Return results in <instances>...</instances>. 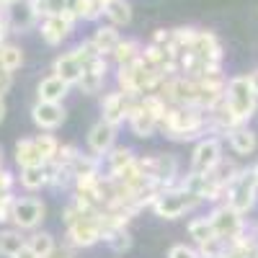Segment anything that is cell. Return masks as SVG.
I'll return each mask as SVG.
<instances>
[{"label": "cell", "mask_w": 258, "mask_h": 258, "mask_svg": "<svg viewBox=\"0 0 258 258\" xmlns=\"http://www.w3.org/2000/svg\"><path fill=\"white\" fill-rule=\"evenodd\" d=\"M160 135L173 142H197L209 135L207 111L197 106H168L160 119Z\"/></svg>", "instance_id": "cell-1"}, {"label": "cell", "mask_w": 258, "mask_h": 258, "mask_svg": "<svg viewBox=\"0 0 258 258\" xmlns=\"http://www.w3.org/2000/svg\"><path fill=\"white\" fill-rule=\"evenodd\" d=\"M204 202L199 197H194L191 191H186L183 186H170V188H160L153 202H150V212L160 220H181L186 214L197 212Z\"/></svg>", "instance_id": "cell-2"}, {"label": "cell", "mask_w": 258, "mask_h": 258, "mask_svg": "<svg viewBox=\"0 0 258 258\" xmlns=\"http://www.w3.org/2000/svg\"><path fill=\"white\" fill-rule=\"evenodd\" d=\"M225 103L232 111V116L240 124H248L255 111H258V96L250 88L248 75H232L227 78V88H225Z\"/></svg>", "instance_id": "cell-3"}, {"label": "cell", "mask_w": 258, "mask_h": 258, "mask_svg": "<svg viewBox=\"0 0 258 258\" xmlns=\"http://www.w3.org/2000/svg\"><path fill=\"white\" fill-rule=\"evenodd\" d=\"M225 204H230L235 212H240L243 217L253 214V209L258 207V181L253 176L250 165H240V170L235 173V178L227 183V197Z\"/></svg>", "instance_id": "cell-4"}, {"label": "cell", "mask_w": 258, "mask_h": 258, "mask_svg": "<svg viewBox=\"0 0 258 258\" xmlns=\"http://www.w3.org/2000/svg\"><path fill=\"white\" fill-rule=\"evenodd\" d=\"M140 165L145 170V178L158 188H170L181 181V160L173 153L140 155Z\"/></svg>", "instance_id": "cell-5"}, {"label": "cell", "mask_w": 258, "mask_h": 258, "mask_svg": "<svg viewBox=\"0 0 258 258\" xmlns=\"http://www.w3.org/2000/svg\"><path fill=\"white\" fill-rule=\"evenodd\" d=\"M98 243H103V230H101L98 212H83L80 220H75L73 225L64 227L62 245H68L73 250H88Z\"/></svg>", "instance_id": "cell-6"}, {"label": "cell", "mask_w": 258, "mask_h": 258, "mask_svg": "<svg viewBox=\"0 0 258 258\" xmlns=\"http://www.w3.org/2000/svg\"><path fill=\"white\" fill-rule=\"evenodd\" d=\"M47 220V202L36 197V194H24V197H16L13 204V217H11V227L21 230V232H34L41 230Z\"/></svg>", "instance_id": "cell-7"}, {"label": "cell", "mask_w": 258, "mask_h": 258, "mask_svg": "<svg viewBox=\"0 0 258 258\" xmlns=\"http://www.w3.org/2000/svg\"><path fill=\"white\" fill-rule=\"evenodd\" d=\"M222 158H225V140L207 135L194 142L191 158H188V173H199V176L212 173L222 163Z\"/></svg>", "instance_id": "cell-8"}, {"label": "cell", "mask_w": 258, "mask_h": 258, "mask_svg": "<svg viewBox=\"0 0 258 258\" xmlns=\"http://www.w3.org/2000/svg\"><path fill=\"white\" fill-rule=\"evenodd\" d=\"M207 217H209V222L214 227V235H217L220 240H225V243H232L235 238H240L243 230H245V222H248V217H243L240 212H235L225 202L222 204H214L207 212Z\"/></svg>", "instance_id": "cell-9"}, {"label": "cell", "mask_w": 258, "mask_h": 258, "mask_svg": "<svg viewBox=\"0 0 258 258\" xmlns=\"http://www.w3.org/2000/svg\"><path fill=\"white\" fill-rule=\"evenodd\" d=\"M78 26V18L70 13V11H64V13H57V16H47V18H41L39 21V36L41 41H44L47 47H62L64 41H68L73 36Z\"/></svg>", "instance_id": "cell-10"}, {"label": "cell", "mask_w": 258, "mask_h": 258, "mask_svg": "<svg viewBox=\"0 0 258 258\" xmlns=\"http://www.w3.org/2000/svg\"><path fill=\"white\" fill-rule=\"evenodd\" d=\"M135 103H137V96H126L116 88L103 91L101 93V119L114 126H124L135 109Z\"/></svg>", "instance_id": "cell-11"}, {"label": "cell", "mask_w": 258, "mask_h": 258, "mask_svg": "<svg viewBox=\"0 0 258 258\" xmlns=\"http://www.w3.org/2000/svg\"><path fill=\"white\" fill-rule=\"evenodd\" d=\"M111 59L109 57H96L93 62H88L83 68V75L78 80L75 88L83 96H101L106 91V83H109V73H111Z\"/></svg>", "instance_id": "cell-12"}, {"label": "cell", "mask_w": 258, "mask_h": 258, "mask_svg": "<svg viewBox=\"0 0 258 258\" xmlns=\"http://www.w3.org/2000/svg\"><path fill=\"white\" fill-rule=\"evenodd\" d=\"M116 145H119V126L103 121V119H98L88 129V135H85V150H88L91 155H96V158L109 155Z\"/></svg>", "instance_id": "cell-13"}, {"label": "cell", "mask_w": 258, "mask_h": 258, "mask_svg": "<svg viewBox=\"0 0 258 258\" xmlns=\"http://www.w3.org/2000/svg\"><path fill=\"white\" fill-rule=\"evenodd\" d=\"M31 121L39 132H57V129L68 121V109L64 103H47V101H34L31 103Z\"/></svg>", "instance_id": "cell-14"}, {"label": "cell", "mask_w": 258, "mask_h": 258, "mask_svg": "<svg viewBox=\"0 0 258 258\" xmlns=\"http://www.w3.org/2000/svg\"><path fill=\"white\" fill-rule=\"evenodd\" d=\"M194 57L199 62L209 64V68H222V59H225V52H222V44L214 31L209 29H199L197 31V39H194V47H191Z\"/></svg>", "instance_id": "cell-15"}, {"label": "cell", "mask_w": 258, "mask_h": 258, "mask_svg": "<svg viewBox=\"0 0 258 258\" xmlns=\"http://www.w3.org/2000/svg\"><path fill=\"white\" fill-rule=\"evenodd\" d=\"M3 18H6V24H8L11 34H26V31L36 29L39 21H41L39 13H36L34 6H31V0H21V3L6 8Z\"/></svg>", "instance_id": "cell-16"}, {"label": "cell", "mask_w": 258, "mask_h": 258, "mask_svg": "<svg viewBox=\"0 0 258 258\" xmlns=\"http://www.w3.org/2000/svg\"><path fill=\"white\" fill-rule=\"evenodd\" d=\"M225 140H227V147L232 150L235 158H250L258 150V132L250 124H240L238 129H232Z\"/></svg>", "instance_id": "cell-17"}, {"label": "cell", "mask_w": 258, "mask_h": 258, "mask_svg": "<svg viewBox=\"0 0 258 258\" xmlns=\"http://www.w3.org/2000/svg\"><path fill=\"white\" fill-rule=\"evenodd\" d=\"M126 129H129V132H132L137 140H150V137H155V135L160 132V121H158L153 114H147L142 106H140V98H137L132 114H129V119H126Z\"/></svg>", "instance_id": "cell-18"}, {"label": "cell", "mask_w": 258, "mask_h": 258, "mask_svg": "<svg viewBox=\"0 0 258 258\" xmlns=\"http://www.w3.org/2000/svg\"><path fill=\"white\" fill-rule=\"evenodd\" d=\"M49 73H52V75H57V78H62L68 85H73V88H75L78 80H80V75H83V62L75 57V52H73V49L59 52V54L52 59Z\"/></svg>", "instance_id": "cell-19"}, {"label": "cell", "mask_w": 258, "mask_h": 258, "mask_svg": "<svg viewBox=\"0 0 258 258\" xmlns=\"http://www.w3.org/2000/svg\"><path fill=\"white\" fill-rule=\"evenodd\" d=\"M16 183L24 194H41L49 186V168L47 165H34V168H18Z\"/></svg>", "instance_id": "cell-20"}, {"label": "cell", "mask_w": 258, "mask_h": 258, "mask_svg": "<svg viewBox=\"0 0 258 258\" xmlns=\"http://www.w3.org/2000/svg\"><path fill=\"white\" fill-rule=\"evenodd\" d=\"M73 85H68L57 75H44L36 83V101H47V103H64V98L70 96Z\"/></svg>", "instance_id": "cell-21"}, {"label": "cell", "mask_w": 258, "mask_h": 258, "mask_svg": "<svg viewBox=\"0 0 258 258\" xmlns=\"http://www.w3.org/2000/svg\"><path fill=\"white\" fill-rule=\"evenodd\" d=\"M135 158H137V153H135V150L129 147V145H116L109 155L101 158V170H103V176H109V178L119 176L126 165L135 163Z\"/></svg>", "instance_id": "cell-22"}, {"label": "cell", "mask_w": 258, "mask_h": 258, "mask_svg": "<svg viewBox=\"0 0 258 258\" xmlns=\"http://www.w3.org/2000/svg\"><path fill=\"white\" fill-rule=\"evenodd\" d=\"M13 160L16 168H34V165H47L44 158H41L39 147L34 142V137H21L13 147Z\"/></svg>", "instance_id": "cell-23"}, {"label": "cell", "mask_w": 258, "mask_h": 258, "mask_svg": "<svg viewBox=\"0 0 258 258\" xmlns=\"http://www.w3.org/2000/svg\"><path fill=\"white\" fill-rule=\"evenodd\" d=\"M140 54H142V44L137 39H119V44L114 47V52L109 54V59H111V64L114 68H126V64H132V62H137L140 59Z\"/></svg>", "instance_id": "cell-24"}, {"label": "cell", "mask_w": 258, "mask_h": 258, "mask_svg": "<svg viewBox=\"0 0 258 258\" xmlns=\"http://www.w3.org/2000/svg\"><path fill=\"white\" fill-rule=\"evenodd\" d=\"M119 39H121V34H119V29L111 26V24L96 26V31H93V36H91L93 47H96L98 54H103V57H109V54L114 52V47L119 44Z\"/></svg>", "instance_id": "cell-25"}, {"label": "cell", "mask_w": 258, "mask_h": 258, "mask_svg": "<svg viewBox=\"0 0 258 258\" xmlns=\"http://www.w3.org/2000/svg\"><path fill=\"white\" fill-rule=\"evenodd\" d=\"M186 232H188V238H191V245H204L212 238H217L207 214H197V217H191L188 225H186Z\"/></svg>", "instance_id": "cell-26"}, {"label": "cell", "mask_w": 258, "mask_h": 258, "mask_svg": "<svg viewBox=\"0 0 258 258\" xmlns=\"http://www.w3.org/2000/svg\"><path fill=\"white\" fill-rule=\"evenodd\" d=\"M26 245V232L16 227H0V258H13L21 248Z\"/></svg>", "instance_id": "cell-27"}, {"label": "cell", "mask_w": 258, "mask_h": 258, "mask_svg": "<svg viewBox=\"0 0 258 258\" xmlns=\"http://www.w3.org/2000/svg\"><path fill=\"white\" fill-rule=\"evenodd\" d=\"M26 245L39 255V258H49L59 245H57V238L52 232H47V230H34V232H29L26 235Z\"/></svg>", "instance_id": "cell-28"}, {"label": "cell", "mask_w": 258, "mask_h": 258, "mask_svg": "<svg viewBox=\"0 0 258 258\" xmlns=\"http://www.w3.org/2000/svg\"><path fill=\"white\" fill-rule=\"evenodd\" d=\"M103 16L109 18V24H111V26L124 29V26L132 24V16H135V11H132V3H129V0H114V3L106 6Z\"/></svg>", "instance_id": "cell-29"}, {"label": "cell", "mask_w": 258, "mask_h": 258, "mask_svg": "<svg viewBox=\"0 0 258 258\" xmlns=\"http://www.w3.org/2000/svg\"><path fill=\"white\" fill-rule=\"evenodd\" d=\"M68 11L78 21H88V24H96L98 18H103V8L98 6V0H70Z\"/></svg>", "instance_id": "cell-30"}, {"label": "cell", "mask_w": 258, "mask_h": 258, "mask_svg": "<svg viewBox=\"0 0 258 258\" xmlns=\"http://www.w3.org/2000/svg\"><path fill=\"white\" fill-rule=\"evenodd\" d=\"M0 68H3L6 73H18L21 68H24V49H21L18 44H13V41H6L3 47H0Z\"/></svg>", "instance_id": "cell-31"}, {"label": "cell", "mask_w": 258, "mask_h": 258, "mask_svg": "<svg viewBox=\"0 0 258 258\" xmlns=\"http://www.w3.org/2000/svg\"><path fill=\"white\" fill-rule=\"evenodd\" d=\"M103 243L109 245V250L114 255H126L129 250L135 248V238H132V232H129V227H119V230L109 232Z\"/></svg>", "instance_id": "cell-32"}, {"label": "cell", "mask_w": 258, "mask_h": 258, "mask_svg": "<svg viewBox=\"0 0 258 258\" xmlns=\"http://www.w3.org/2000/svg\"><path fill=\"white\" fill-rule=\"evenodd\" d=\"M34 142H36L39 153H41V158H44V163H47V165L54 160L57 150H59V145H62V142L57 140V135H54V132H39V135H34Z\"/></svg>", "instance_id": "cell-33"}, {"label": "cell", "mask_w": 258, "mask_h": 258, "mask_svg": "<svg viewBox=\"0 0 258 258\" xmlns=\"http://www.w3.org/2000/svg\"><path fill=\"white\" fill-rule=\"evenodd\" d=\"M31 6L39 13V18H47V16L64 13L70 8V0H31Z\"/></svg>", "instance_id": "cell-34"}, {"label": "cell", "mask_w": 258, "mask_h": 258, "mask_svg": "<svg viewBox=\"0 0 258 258\" xmlns=\"http://www.w3.org/2000/svg\"><path fill=\"white\" fill-rule=\"evenodd\" d=\"M73 52H75V57L83 62V68H85L88 62H93L96 57H103V54H98V49L93 47V41H91V39H83L80 44H75V47H73Z\"/></svg>", "instance_id": "cell-35"}, {"label": "cell", "mask_w": 258, "mask_h": 258, "mask_svg": "<svg viewBox=\"0 0 258 258\" xmlns=\"http://www.w3.org/2000/svg\"><path fill=\"white\" fill-rule=\"evenodd\" d=\"M16 197H18L16 191H13V194H3V197H0V227H8V225H11Z\"/></svg>", "instance_id": "cell-36"}, {"label": "cell", "mask_w": 258, "mask_h": 258, "mask_svg": "<svg viewBox=\"0 0 258 258\" xmlns=\"http://www.w3.org/2000/svg\"><path fill=\"white\" fill-rule=\"evenodd\" d=\"M165 258H199V250L194 245H186V243H176V245L168 248Z\"/></svg>", "instance_id": "cell-37"}, {"label": "cell", "mask_w": 258, "mask_h": 258, "mask_svg": "<svg viewBox=\"0 0 258 258\" xmlns=\"http://www.w3.org/2000/svg\"><path fill=\"white\" fill-rule=\"evenodd\" d=\"M16 186H18V183H16V173L6 165L3 170H0V197H3V194H13Z\"/></svg>", "instance_id": "cell-38"}, {"label": "cell", "mask_w": 258, "mask_h": 258, "mask_svg": "<svg viewBox=\"0 0 258 258\" xmlns=\"http://www.w3.org/2000/svg\"><path fill=\"white\" fill-rule=\"evenodd\" d=\"M150 44L163 47V49H170V29H155L153 36H150Z\"/></svg>", "instance_id": "cell-39"}, {"label": "cell", "mask_w": 258, "mask_h": 258, "mask_svg": "<svg viewBox=\"0 0 258 258\" xmlns=\"http://www.w3.org/2000/svg\"><path fill=\"white\" fill-rule=\"evenodd\" d=\"M11 88H13V73H6L3 68H0V96H8L11 93Z\"/></svg>", "instance_id": "cell-40"}, {"label": "cell", "mask_w": 258, "mask_h": 258, "mask_svg": "<svg viewBox=\"0 0 258 258\" xmlns=\"http://www.w3.org/2000/svg\"><path fill=\"white\" fill-rule=\"evenodd\" d=\"M220 258H248V253H245L243 248H238V245H227Z\"/></svg>", "instance_id": "cell-41"}, {"label": "cell", "mask_w": 258, "mask_h": 258, "mask_svg": "<svg viewBox=\"0 0 258 258\" xmlns=\"http://www.w3.org/2000/svg\"><path fill=\"white\" fill-rule=\"evenodd\" d=\"M49 258H78V250H73V248H68V245H59Z\"/></svg>", "instance_id": "cell-42"}, {"label": "cell", "mask_w": 258, "mask_h": 258, "mask_svg": "<svg viewBox=\"0 0 258 258\" xmlns=\"http://www.w3.org/2000/svg\"><path fill=\"white\" fill-rule=\"evenodd\" d=\"M6 41H11V29L6 24V18H0V47H3Z\"/></svg>", "instance_id": "cell-43"}, {"label": "cell", "mask_w": 258, "mask_h": 258, "mask_svg": "<svg viewBox=\"0 0 258 258\" xmlns=\"http://www.w3.org/2000/svg\"><path fill=\"white\" fill-rule=\"evenodd\" d=\"M13 258H39V255H36V253H34V250H31L29 245H24V248H21V250H18V253H16Z\"/></svg>", "instance_id": "cell-44"}, {"label": "cell", "mask_w": 258, "mask_h": 258, "mask_svg": "<svg viewBox=\"0 0 258 258\" xmlns=\"http://www.w3.org/2000/svg\"><path fill=\"white\" fill-rule=\"evenodd\" d=\"M248 83H250V88H253V91H255V96H258V68L248 73Z\"/></svg>", "instance_id": "cell-45"}, {"label": "cell", "mask_w": 258, "mask_h": 258, "mask_svg": "<svg viewBox=\"0 0 258 258\" xmlns=\"http://www.w3.org/2000/svg\"><path fill=\"white\" fill-rule=\"evenodd\" d=\"M6 114H8V103H6V98L0 96V124L6 121Z\"/></svg>", "instance_id": "cell-46"}, {"label": "cell", "mask_w": 258, "mask_h": 258, "mask_svg": "<svg viewBox=\"0 0 258 258\" xmlns=\"http://www.w3.org/2000/svg\"><path fill=\"white\" fill-rule=\"evenodd\" d=\"M16 3H21V0H0V8H11V6H16Z\"/></svg>", "instance_id": "cell-47"}, {"label": "cell", "mask_w": 258, "mask_h": 258, "mask_svg": "<svg viewBox=\"0 0 258 258\" xmlns=\"http://www.w3.org/2000/svg\"><path fill=\"white\" fill-rule=\"evenodd\" d=\"M3 168H6V150L0 147V170H3Z\"/></svg>", "instance_id": "cell-48"}, {"label": "cell", "mask_w": 258, "mask_h": 258, "mask_svg": "<svg viewBox=\"0 0 258 258\" xmlns=\"http://www.w3.org/2000/svg\"><path fill=\"white\" fill-rule=\"evenodd\" d=\"M248 258H258V243H255V245L248 250Z\"/></svg>", "instance_id": "cell-49"}, {"label": "cell", "mask_w": 258, "mask_h": 258, "mask_svg": "<svg viewBox=\"0 0 258 258\" xmlns=\"http://www.w3.org/2000/svg\"><path fill=\"white\" fill-rule=\"evenodd\" d=\"M109 3H114V0H98V6H101L103 11H106V6H109Z\"/></svg>", "instance_id": "cell-50"}, {"label": "cell", "mask_w": 258, "mask_h": 258, "mask_svg": "<svg viewBox=\"0 0 258 258\" xmlns=\"http://www.w3.org/2000/svg\"><path fill=\"white\" fill-rule=\"evenodd\" d=\"M250 168H253V176H255V181H258V160H255V163H253Z\"/></svg>", "instance_id": "cell-51"}, {"label": "cell", "mask_w": 258, "mask_h": 258, "mask_svg": "<svg viewBox=\"0 0 258 258\" xmlns=\"http://www.w3.org/2000/svg\"><path fill=\"white\" fill-rule=\"evenodd\" d=\"M3 13H6V11H3V8H0V18H3Z\"/></svg>", "instance_id": "cell-52"}]
</instances>
